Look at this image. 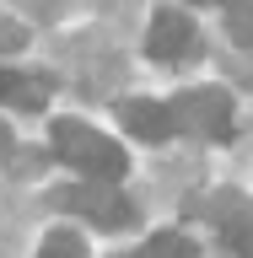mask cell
I'll return each instance as SVG.
<instances>
[{
    "label": "cell",
    "mask_w": 253,
    "mask_h": 258,
    "mask_svg": "<svg viewBox=\"0 0 253 258\" xmlns=\"http://www.w3.org/2000/svg\"><path fill=\"white\" fill-rule=\"evenodd\" d=\"M6 48H22V27H16V22H0V54H6Z\"/></svg>",
    "instance_id": "cell-11"
},
{
    "label": "cell",
    "mask_w": 253,
    "mask_h": 258,
    "mask_svg": "<svg viewBox=\"0 0 253 258\" xmlns=\"http://www.w3.org/2000/svg\"><path fill=\"white\" fill-rule=\"evenodd\" d=\"M140 258H194V242L178 237V231H162V237H151L140 247Z\"/></svg>",
    "instance_id": "cell-9"
},
{
    "label": "cell",
    "mask_w": 253,
    "mask_h": 258,
    "mask_svg": "<svg viewBox=\"0 0 253 258\" xmlns=\"http://www.w3.org/2000/svg\"><path fill=\"white\" fill-rule=\"evenodd\" d=\"M38 258H86V242H81V231L60 226V231H48V237H43Z\"/></svg>",
    "instance_id": "cell-8"
},
{
    "label": "cell",
    "mask_w": 253,
    "mask_h": 258,
    "mask_svg": "<svg viewBox=\"0 0 253 258\" xmlns=\"http://www.w3.org/2000/svg\"><path fill=\"white\" fill-rule=\"evenodd\" d=\"M48 76H22V70H0V102L6 108H22V113H38L48 102Z\"/></svg>",
    "instance_id": "cell-6"
},
{
    "label": "cell",
    "mask_w": 253,
    "mask_h": 258,
    "mask_svg": "<svg viewBox=\"0 0 253 258\" xmlns=\"http://www.w3.org/2000/svg\"><path fill=\"white\" fill-rule=\"evenodd\" d=\"M119 124H124L135 140H145V145H162L167 135H173V124H167V102H151V97H129V102H119Z\"/></svg>",
    "instance_id": "cell-5"
},
{
    "label": "cell",
    "mask_w": 253,
    "mask_h": 258,
    "mask_svg": "<svg viewBox=\"0 0 253 258\" xmlns=\"http://www.w3.org/2000/svg\"><path fill=\"white\" fill-rule=\"evenodd\" d=\"M226 32L237 38V48H253V0H232L226 6Z\"/></svg>",
    "instance_id": "cell-10"
},
{
    "label": "cell",
    "mask_w": 253,
    "mask_h": 258,
    "mask_svg": "<svg viewBox=\"0 0 253 258\" xmlns=\"http://www.w3.org/2000/svg\"><path fill=\"white\" fill-rule=\"evenodd\" d=\"M194 6H221V0H194Z\"/></svg>",
    "instance_id": "cell-12"
},
{
    "label": "cell",
    "mask_w": 253,
    "mask_h": 258,
    "mask_svg": "<svg viewBox=\"0 0 253 258\" xmlns=\"http://www.w3.org/2000/svg\"><path fill=\"white\" fill-rule=\"evenodd\" d=\"M129 258H140V253H129Z\"/></svg>",
    "instance_id": "cell-13"
},
{
    "label": "cell",
    "mask_w": 253,
    "mask_h": 258,
    "mask_svg": "<svg viewBox=\"0 0 253 258\" xmlns=\"http://www.w3.org/2000/svg\"><path fill=\"white\" fill-rule=\"evenodd\" d=\"M54 205L70 210V215H81V221H92L97 231H129V226H135V205L124 199V188H113L103 177H86L76 188L54 194Z\"/></svg>",
    "instance_id": "cell-3"
},
{
    "label": "cell",
    "mask_w": 253,
    "mask_h": 258,
    "mask_svg": "<svg viewBox=\"0 0 253 258\" xmlns=\"http://www.w3.org/2000/svg\"><path fill=\"white\" fill-rule=\"evenodd\" d=\"M221 221H216V231H221V242L232 247L237 258H253V210L242 205V199H221Z\"/></svg>",
    "instance_id": "cell-7"
},
{
    "label": "cell",
    "mask_w": 253,
    "mask_h": 258,
    "mask_svg": "<svg viewBox=\"0 0 253 258\" xmlns=\"http://www.w3.org/2000/svg\"><path fill=\"white\" fill-rule=\"evenodd\" d=\"M167 124H173V135H199V140L226 145L232 140V92L199 86V92L173 97L167 102Z\"/></svg>",
    "instance_id": "cell-2"
},
{
    "label": "cell",
    "mask_w": 253,
    "mask_h": 258,
    "mask_svg": "<svg viewBox=\"0 0 253 258\" xmlns=\"http://www.w3.org/2000/svg\"><path fill=\"white\" fill-rule=\"evenodd\" d=\"M54 156L65 161V167H76L81 177H103V183H113V177L129 172V156L124 145L108 140V135H97L92 124H81V118H54Z\"/></svg>",
    "instance_id": "cell-1"
},
{
    "label": "cell",
    "mask_w": 253,
    "mask_h": 258,
    "mask_svg": "<svg viewBox=\"0 0 253 258\" xmlns=\"http://www.w3.org/2000/svg\"><path fill=\"white\" fill-rule=\"evenodd\" d=\"M145 54L157 64H194L199 59V32H194V22L183 11H173V6H162V11L151 16V32H145Z\"/></svg>",
    "instance_id": "cell-4"
}]
</instances>
